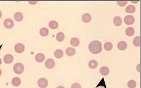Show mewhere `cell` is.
Returning a JSON list of instances; mask_svg holds the SVG:
<instances>
[{"label":"cell","instance_id":"obj_1","mask_svg":"<svg viewBox=\"0 0 141 88\" xmlns=\"http://www.w3.org/2000/svg\"><path fill=\"white\" fill-rule=\"evenodd\" d=\"M88 49L93 54L100 53L102 50V45L100 41L94 40L91 41L88 45Z\"/></svg>","mask_w":141,"mask_h":88},{"label":"cell","instance_id":"obj_2","mask_svg":"<svg viewBox=\"0 0 141 88\" xmlns=\"http://www.w3.org/2000/svg\"><path fill=\"white\" fill-rule=\"evenodd\" d=\"M24 70V65L21 63H17L14 65L13 71L16 74H21Z\"/></svg>","mask_w":141,"mask_h":88},{"label":"cell","instance_id":"obj_3","mask_svg":"<svg viewBox=\"0 0 141 88\" xmlns=\"http://www.w3.org/2000/svg\"><path fill=\"white\" fill-rule=\"evenodd\" d=\"M48 80L45 78H41L38 80V85L41 88H46L48 86Z\"/></svg>","mask_w":141,"mask_h":88},{"label":"cell","instance_id":"obj_4","mask_svg":"<svg viewBox=\"0 0 141 88\" xmlns=\"http://www.w3.org/2000/svg\"><path fill=\"white\" fill-rule=\"evenodd\" d=\"M3 25L4 27L7 29H11L13 27L14 22L11 19H6V20H4Z\"/></svg>","mask_w":141,"mask_h":88},{"label":"cell","instance_id":"obj_5","mask_svg":"<svg viewBox=\"0 0 141 88\" xmlns=\"http://www.w3.org/2000/svg\"><path fill=\"white\" fill-rule=\"evenodd\" d=\"M55 63L53 59L49 58L47 59L45 62V66L48 69H51L55 66Z\"/></svg>","mask_w":141,"mask_h":88},{"label":"cell","instance_id":"obj_6","mask_svg":"<svg viewBox=\"0 0 141 88\" xmlns=\"http://www.w3.org/2000/svg\"><path fill=\"white\" fill-rule=\"evenodd\" d=\"M15 52L18 53H21L23 52L24 51V49H25V47L23 44H22L21 43H18L15 46Z\"/></svg>","mask_w":141,"mask_h":88},{"label":"cell","instance_id":"obj_7","mask_svg":"<svg viewBox=\"0 0 141 88\" xmlns=\"http://www.w3.org/2000/svg\"><path fill=\"white\" fill-rule=\"evenodd\" d=\"M124 21L125 24H128V25H130V24H132L134 23L135 18L132 15H127L125 17Z\"/></svg>","mask_w":141,"mask_h":88},{"label":"cell","instance_id":"obj_8","mask_svg":"<svg viewBox=\"0 0 141 88\" xmlns=\"http://www.w3.org/2000/svg\"><path fill=\"white\" fill-rule=\"evenodd\" d=\"M3 59L4 63L6 64H11L13 62L14 57L11 54H7L4 55Z\"/></svg>","mask_w":141,"mask_h":88},{"label":"cell","instance_id":"obj_9","mask_svg":"<svg viewBox=\"0 0 141 88\" xmlns=\"http://www.w3.org/2000/svg\"><path fill=\"white\" fill-rule=\"evenodd\" d=\"M127 43L125 42V41H121L120 42L118 43L117 45V47L120 51H124L127 49Z\"/></svg>","mask_w":141,"mask_h":88},{"label":"cell","instance_id":"obj_10","mask_svg":"<svg viewBox=\"0 0 141 88\" xmlns=\"http://www.w3.org/2000/svg\"><path fill=\"white\" fill-rule=\"evenodd\" d=\"M35 59L37 62L41 63L43 62L44 59H45V56H44V55L43 53H37L35 57Z\"/></svg>","mask_w":141,"mask_h":88},{"label":"cell","instance_id":"obj_11","mask_svg":"<svg viewBox=\"0 0 141 88\" xmlns=\"http://www.w3.org/2000/svg\"><path fill=\"white\" fill-rule=\"evenodd\" d=\"M99 72L101 75L106 76H108V73H109L110 70L108 67L102 66L100 68Z\"/></svg>","mask_w":141,"mask_h":88},{"label":"cell","instance_id":"obj_12","mask_svg":"<svg viewBox=\"0 0 141 88\" xmlns=\"http://www.w3.org/2000/svg\"><path fill=\"white\" fill-rule=\"evenodd\" d=\"M113 23L116 26H120L122 23V20L120 16H116L113 20Z\"/></svg>","mask_w":141,"mask_h":88},{"label":"cell","instance_id":"obj_13","mask_svg":"<svg viewBox=\"0 0 141 88\" xmlns=\"http://www.w3.org/2000/svg\"><path fill=\"white\" fill-rule=\"evenodd\" d=\"M70 44L72 46H74V47H77L79 45L80 40L78 38L74 37L71 39Z\"/></svg>","mask_w":141,"mask_h":88},{"label":"cell","instance_id":"obj_14","mask_svg":"<svg viewBox=\"0 0 141 88\" xmlns=\"http://www.w3.org/2000/svg\"><path fill=\"white\" fill-rule=\"evenodd\" d=\"M14 18L16 21H21L23 18V15L21 12H16L14 14Z\"/></svg>","mask_w":141,"mask_h":88},{"label":"cell","instance_id":"obj_15","mask_svg":"<svg viewBox=\"0 0 141 88\" xmlns=\"http://www.w3.org/2000/svg\"><path fill=\"white\" fill-rule=\"evenodd\" d=\"M21 80L19 77H14L11 80V84L14 87H18L21 84Z\"/></svg>","mask_w":141,"mask_h":88},{"label":"cell","instance_id":"obj_16","mask_svg":"<svg viewBox=\"0 0 141 88\" xmlns=\"http://www.w3.org/2000/svg\"><path fill=\"white\" fill-rule=\"evenodd\" d=\"M66 54L68 56H73L76 54V50L73 47H68L66 50Z\"/></svg>","mask_w":141,"mask_h":88},{"label":"cell","instance_id":"obj_17","mask_svg":"<svg viewBox=\"0 0 141 88\" xmlns=\"http://www.w3.org/2000/svg\"><path fill=\"white\" fill-rule=\"evenodd\" d=\"M82 20L85 23H88L91 20V15L88 13H85L82 16Z\"/></svg>","mask_w":141,"mask_h":88},{"label":"cell","instance_id":"obj_18","mask_svg":"<svg viewBox=\"0 0 141 88\" xmlns=\"http://www.w3.org/2000/svg\"><path fill=\"white\" fill-rule=\"evenodd\" d=\"M125 11L128 13H133L136 11V7L133 5H129L126 7Z\"/></svg>","mask_w":141,"mask_h":88},{"label":"cell","instance_id":"obj_19","mask_svg":"<svg viewBox=\"0 0 141 88\" xmlns=\"http://www.w3.org/2000/svg\"><path fill=\"white\" fill-rule=\"evenodd\" d=\"M64 55V52L61 49H58L55 51L54 52V56L58 59L61 58L63 57Z\"/></svg>","mask_w":141,"mask_h":88},{"label":"cell","instance_id":"obj_20","mask_svg":"<svg viewBox=\"0 0 141 88\" xmlns=\"http://www.w3.org/2000/svg\"><path fill=\"white\" fill-rule=\"evenodd\" d=\"M88 65L89 67L91 69H95L98 66V63L96 60H91L88 62Z\"/></svg>","mask_w":141,"mask_h":88},{"label":"cell","instance_id":"obj_21","mask_svg":"<svg viewBox=\"0 0 141 88\" xmlns=\"http://www.w3.org/2000/svg\"><path fill=\"white\" fill-rule=\"evenodd\" d=\"M56 40H58L59 42H61L65 39V34L63 32H59L56 34Z\"/></svg>","mask_w":141,"mask_h":88},{"label":"cell","instance_id":"obj_22","mask_svg":"<svg viewBox=\"0 0 141 88\" xmlns=\"http://www.w3.org/2000/svg\"><path fill=\"white\" fill-rule=\"evenodd\" d=\"M40 34L41 36H46L49 34V30L47 28L43 27L40 29Z\"/></svg>","mask_w":141,"mask_h":88},{"label":"cell","instance_id":"obj_23","mask_svg":"<svg viewBox=\"0 0 141 88\" xmlns=\"http://www.w3.org/2000/svg\"><path fill=\"white\" fill-rule=\"evenodd\" d=\"M125 33L128 36H132L135 33V29L133 27H128L125 30Z\"/></svg>","mask_w":141,"mask_h":88},{"label":"cell","instance_id":"obj_24","mask_svg":"<svg viewBox=\"0 0 141 88\" xmlns=\"http://www.w3.org/2000/svg\"><path fill=\"white\" fill-rule=\"evenodd\" d=\"M104 48L106 51H109L112 50L113 48L112 44L110 42H106L104 45Z\"/></svg>","mask_w":141,"mask_h":88},{"label":"cell","instance_id":"obj_25","mask_svg":"<svg viewBox=\"0 0 141 88\" xmlns=\"http://www.w3.org/2000/svg\"><path fill=\"white\" fill-rule=\"evenodd\" d=\"M49 27L51 29H56L58 27V23L57 22L54 20L51 21L49 22Z\"/></svg>","mask_w":141,"mask_h":88},{"label":"cell","instance_id":"obj_26","mask_svg":"<svg viewBox=\"0 0 141 88\" xmlns=\"http://www.w3.org/2000/svg\"><path fill=\"white\" fill-rule=\"evenodd\" d=\"M140 41H141V38L140 36H136V37L133 39V44L135 46H140Z\"/></svg>","mask_w":141,"mask_h":88},{"label":"cell","instance_id":"obj_27","mask_svg":"<svg viewBox=\"0 0 141 88\" xmlns=\"http://www.w3.org/2000/svg\"><path fill=\"white\" fill-rule=\"evenodd\" d=\"M128 87L129 88H135L136 87L137 84L134 80H130L128 82Z\"/></svg>","mask_w":141,"mask_h":88},{"label":"cell","instance_id":"obj_28","mask_svg":"<svg viewBox=\"0 0 141 88\" xmlns=\"http://www.w3.org/2000/svg\"><path fill=\"white\" fill-rule=\"evenodd\" d=\"M99 86H103V87H105V88H106V85H105V81H104V79L103 78H102V79H101V81L99 82V84L97 85V87H96V88L98 87Z\"/></svg>","mask_w":141,"mask_h":88},{"label":"cell","instance_id":"obj_29","mask_svg":"<svg viewBox=\"0 0 141 88\" xmlns=\"http://www.w3.org/2000/svg\"><path fill=\"white\" fill-rule=\"evenodd\" d=\"M71 88H81V86L79 83H75L72 85Z\"/></svg>","mask_w":141,"mask_h":88},{"label":"cell","instance_id":"obj_30","mask_svg":"<svg viewBox=\"0 0 141 88\" xmlns=\"http://www.w3.org/2000/svg\"><path fill=\"white\" fill-rule=\"evenodd\" d=\"M127 3H128L127 1H118V2H117V4L120 7L125 6V5L127 4Z\"/></svg>","mask_w":141,"mask_h":88},{"label":"cell","instance_id":"obj_31","mask_svg":"<svg viewBox=\"0 0 141 88\" xmlns=\"http://www.w3.org/2000/svg\"><path fill=\"white\" fill-rule=\"evenodd\" d=\"M29 3H31V4H35L37 3V2H29Z\"/></svg>","mask_w":141,"mask_h":88},{"label":"cell","instance_id":"obj_32","mask_svg":"<svg viewBox=\"0 0 141 88\" xmlns=\"http://www.w3.org/2000/svg\"><path fill=\"white\" fill-rule=\"evenodd\" d=\"M56 88H65V87L62 86V85H60V86H58V87H56Z\"/></svg>","mask_w":141,"mask_h":88},{"label":"cell","instance_id":"obj_33","mask_svg":"<svg viewBox=\"0 0 141 88\" xmlns=\"http://www.w3.org/2000/svg\"><path fill=\"white\" fill-rule=\"evenodd\" d=\"M2 11H0V18H1L2 17Z\"/></svg>","mask_w":141,"mask_h":88},{"label":"cell","instance_id":"obj_34","mask_svg":"<svg viewBox=\"0 0 141 88\" xmlns=\"http://www.w3.org/2000/svg\"><path fill=\"white\" fill-rule=\"evenodd\" d=\"M1 75H2V71L1 69H0V76H1Z\"/></svg>","mask_w":141,"mask_h":88},{"label":"cell","instance_id":"obj_35","mask_svg":"<svg viewBox=\"0 0 141 88\" xmlns=\"http://www.w3.org/2000/svg\"><path fill=\"white\" fill-rule=\"evenodd\" d=\"M2 64V59L1 58H0V65H1Z\"/></svg>","mask_w":141,"mask_h":88},{"label":"cell","instance_id":"obj_36","mask_svg":"<svg viewBox=\"0 0 141 88\" xmlns=\"http://www.w3.org/2000/svg\"><path fill=\"white\" fill-rule=\"evenodd\" d=\"M2 46H3V44H2V45H0V50H1V47H2Z\"/></svg>","mask_w":141,"mask_h":88}]
</instances>
